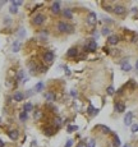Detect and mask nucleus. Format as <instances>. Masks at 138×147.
<instances>
[{
  "instance_id": "obj_1",
  "label": "nucleus",
  "mask_w": 138,
  "mask_h": 147,
  "mask_svg": "<svg viewBox=\"0 0 138 147\" xmlns=\"http://www.w3.org/2000/svg\"><path fill=\"white\" fill-rule=\"evenodd\" d=\"M58 28H59L60 32H72V30H73L72 26H69L67 23H63V22H60V23L58 24Z\"/></svg>"
},
{
  "instance_id": "obj_2",
  "label": "nucleus",
  "mask_w": 138,
  "mask_h": 147,
  "mask_svg": "<svg viewBox=\"0 0 138 147\" xmlns=\"http://www.w3.org/2000/svg\"><path fill=\"white\" fill-rule=\"evenodd\" d=\"M132 120H133V113L128 111V113L125 114V116H124V124H125V125H130Z\"/></svg>"
},
{
  "instance_id": "obj_3",
  "label": "nucleus",
  "mask_w": 138,
  "mask_h": 147,
  "mask_svg": "<svg viewBox=\"0 0 138 147\" xmlns=\"http://www.w3.org/2000/svg\"><path fill=\"white\" fill-rule=\"evenodd\" d=\"M114 13L118 15H123L125 13V8L123 5H116V7H114Z\"/></svg>"
},
{
  "instance_id": "obj_4",
  "label": "nucleus",
  "mask_w": 138,
  "mask_h": 147,
  "mask_svg": "<svg viewBox=\"0 0 138 147\" xmlns=\"http://www.w3.org/2000/svg\"><path fill=\"white\" fill-rule=\"evenodd\" d=\"M44 21H45V17H44L42 14H37V15L33 18V23L40 26V24H42V23H44Z\"/></svg>"
},
{
  "instance_id": "obj_5",
  "label": "nucleus",
  "mask_w": 138,
  "mask_h": 147,
  "mask_svg": "<svg viewBox=\"0 0 138 147\" xmlns=\"http://www.w3.org/2000/svg\"><path fill=\"white\" fill-rule=\"evenodd\" d=\"M51 12H53L54 14H58L60 12V3L59 1H54L53 5H51Z\"/></svg>"
},
{
  "instance_id": "obj_6",
  "label": "nucleus",
  "mask_w": 138,
  "mask_h": 147,
  "mask_svg": "<svg viewBox=\"0 0 138 147\" xmlns=\"http://www.w3.org/2000/svg\"><path fill=\"white\" fill-rule=\"evenodd\" d=\"M96 49H97L96 41H90V42L87 44V46H86V50H87V51H95Z\"/></svg>"
},
{
  "instance_id": "obj_7",
  "label": "nucleus",
  "mask_w": 138,
  "mask_h": 147,
  "mask_svg": "<svg viewBox=\"0 0 138 147\" xmlns=\"http://www.w3.org/2000/svg\"><path fill=\"white\" fill-rule=\"evenodd\" d=\"M124 110H125V105L123 102H116V104H115V111L124 113Z\"/></svg>"
},
{
  "instance_id": "obj_8",
  "label": "nucleus",
  "mask_w": 138,
  "mask_h": 147,
  "mask_svg": "<svg viewBox=\"0 0 138 147\" xmlns=\"http://www.w3.org/2000/svg\"><path fill=\"white\" fill-rule=\"evenodd\" d=\"M44 60L46 61V63H51V61L54 60V54L53 53H46L44 55Z\"/></svg>"
},
{
  "instance_id": "obj_9",
  "label": "nucleus",
  "mask_w": 138,
  "mask_h": 147,
  "mask_svg": "<svg viewBox=\"0 0 138 147\" xmlns=\"http://www.w3.org/2000/svg\"><path fill=\"white\" fill-rule=\"evenodd\" d=\"M109 44H110V45H116L118 42H119V37L116 36V35H113V36H110V37H109Z\"/></svg>"
},
{
  "instance_id": "obj_10",
  "label": "nucleus",
  "mask_w": 138,
  "mask_h": 147,
  "mask_svg": "<svg viewBox=\"0 0 138 147\" xmlns=\"http://www.w3.org/2000/svg\"><path fill=\"white\" fill-rule=\"evenodd\" d=\"M130 69H132V65H130L126 60H124L123 63H122V70H124V72H129Z\"/></svg>"
},
{
  "instance_id": "obj_11",
  "label": "nucleus",
  "mask_w": 138,
  "mask_h": 147,
  "mask_svg": "<svg viewBox=\"0 0 138 147\" xmlns=\"http://www.w3.org/2000/svg\"><path fill=\"white\" fill-rule=\"evenodd\" d=\"M19 49H21V42L19 41H15L13 44V46H12V51H13V53H18Z\"/></svg>"
},
{
  "instance_id": "obj_12",
  "label": "nucleus",
  "mask_w": 138,
  "mask_h": 147,
  "mask_svg": "<svg viewBox=\"0 0 138 147\" xmlns=\"http://www.w3.org/2000/svg\"><path fill=\"white\" fill-rule=\"evenodd\" d=\"M88 23L90 24H95L96 23V14L95 13H90V15H88Z\"/></svg>"
},
{
  "instance_id": "obj_13",
  "label": "nucleus",
  "mask_w": 138,
  "mask_h": 147,
  "mask_svg": "<svg viewBox=\"0 0 138 147\" xmlns=\"http://www.w3.org/2000/svg\"><path fill=\"white\" fill-rule=\"evenodd\" d=\"M8 136H9L10 139H17L18 138V132L17 131H10V132H8Z\"/></svg>"
},
{
  "instance_id": "obj_14",
  "label": "nucleus",
  "mask_w": 138,
  "mask_h": 147,
  "mask_svg": "<svg viewBox=\"0 0 138 147\" xmlns=\"http://www.w3.org/2000/svg\"><path fill=\"white\" fill-rule=\"evenodd\" d=\"M23 93H21V92H17V93H14V96H13V100L14 101H22L23 100Z\"/></svg>"
},
{
  "instance_id": "obj_15",
  "label": "nucleus",
  "mask_w": 138,
  "mask_h": 147,
  "mask_svg": "<svg viewBox=\"0 0 138 147\" xmlns=\"http://www.w3.org/2000/svg\"><path fill=\"white\" fill-rule=\"evenodd\" d=\"M32 109H33V105L31 102H27L24 105V113H30V111H32Z\"/></svg>"
},
{
  "instance_id": "obj_16",
  "label": "nucleus",
  "mask_w": 138,
  "mask_h": 147,
  "mask_svg": "<svg viewBox=\"0 0 138 147\" xmlns=\"http://www.w3.org/2000/svg\"><path fill=\"white\" fill-rule=\"evenodd\" d=\"M88 114H90V115H96V114H97V109H95L92 105H90V106H88Z\"/></svg>"
},
{
  "instance_id": "obj_17",
  "label": "nucleus",
  "mask_w": 138,
  "mask_h": 147,
  "mask_svg": "<svg viewBox=\"0 0 138 147\" xmlns=\"http://www.w3.org/2000/svg\"><path fill=\"white\" fill-rule=\"evenodd\" d=\"M68 56H70V58L77 56V50H76V49H69V50H68Z\"/></svg>"
},
{
  "instance_id": "obj_18",
  "label": "nucleus",
  "mask_w": 138,
  "mask_h": 147,
  "mask_svg": "<svg viewBox=\"0 0 138 147\" xmlns=\"http://www.w3.org/2000/svg\"><path fill=\"white\" fill-rule=\"evenodd\" d=\"M113 141H114L113 143H114V146H115V147H119V146H120V139H119V137H118L116 134L114 136V139H113Z\"/></svg>"
},
{
  "instance_id": "obj_19",
  "label": "nucleus",
  "mask_w": 138,
  "mask_h": 147,
  "mask_svg": "<svg viewBox=\"0 0 138 147\" xmlns=\"http://www.w3.org/2000/svg\"><path fill=\"white\" fill-rule=\"evenodd\" d=\"M42 88H44V84H42V82H38V83L36 84V87H34V90H36L37 92L42 91Z\"/></svg>"
},
{
  "instance_id": "obj_20",
  "label": "nucleus",
  "mask_w": 138,
  "mask_h": 147,
  "mask_svg": "<svg viewBox=\"0 0 138 147\" xmlns=\"http://www.w3.org/2000/svg\"><path fill=\"white\" fill-rule=\"evenodd\" d=\"M100 129H101V131H102L104 133H106V134L111 132V131H110V128H107L106 125H100Z\"/></svg>"
},
{
  "instance_id": "obj_21",
  "label": "nucleus",
  "mask_w": 138,
  "mask_h": 147,
  "mask_svg": "<svg viewBox=\"0 0 138 147\" xmlns=\"http://www.w3.org/2000/svg\"><path fill=\"white\" fill-rule=\"evenodd\" d=\"M64 17H67V18H72L73 14H72V12H70L69 9H65V10H64Z\"/></svg>"
},
{
  "instance_id": "obj_22",
  "label": "nucleus",
  "mask_w": 138,
  "mask_h": 147,
  "mask_svg": "<svg viewBox=\"0 0 138 147\" xmlns=\"http://www.w3.org/2000/svg\"><path fill=\"white\" fill-rule=\"evenodd\" d=\"M9 12H10L12 14H15L17 12H18V8H17V7H14V5H12V7L9 8Z\"/></svg>"
},
{
  "instance_id": "obj_23",
  "label": "nucleus",
  "mask_w": 138,
  "mask_h": 147,
  "mask_svg": "<svg viewBox=\"0 0 138 147\" xmlns=\"http://www.w3.org/2000/svg\"><path fill=\"white\" fill-rule=\"evenodd\" d=\"M77 129H78L77 125H69V127H68V132L72 133V132H74V131H77Z\"/></svg>"
},
{
  "instance_id": "obj_24",
  "label": "nucleus",
  "mask_w": 138,
  "mask_h": 147,
  "mask_svg": "<svg viewBox=\"0 0 138 147\" xmlns=\"http://www.w3.org/2000/svg\"><path fill=\"white\" fill-rule=\"evenodd\" d=\"M19 119H21L22 122H24V120L27 119V113H24V111H23V113H21V115H19Z\"/></svg>"
},
{
  "instance_id": "obj_25",
  "label": "nucleus",
  "mask_w": 138,
  "mask_h": 147,
  "mask_svg": "<svg viewBox=\"0 0 138 147\" xmlns=\"http://www.w3.org/2000/svg\"><path fill=\"white\" fill-rule=\"evenodd\" d=\"M101 33H102L104 36H107L109 33H110V30H109V28H106V27H105V28H102V31H101Z\"/></svg>"
},
{
  "instance_id": "obj_26",
  "label": "nucleus",
  "mask_w": 138,
  "mask_h": 147,
  "mask_svg": "<svg viewBox=\"0 0 138 147\" xmlns=\"http://www.w3.org/2000/svg\"><path fill=\"white\" fill-rule=\"evenodd\" d=\"M107 95H114V92H115V90H114V87L113 86H110V87H107Z\"/></svg>"
},
{
  "instance_id": "obj_27",
  "label": "nucleus",
  "mask_w": 138,
  "mask_h": 147,
  "mask_svg": "<svg viewBox=\"0 0 138 147\" xmlns=\"http://www.w3.org/2000/svg\"><path fill=\"white\" fill-rule=\"evenodd\" d=\"M46 100H47V101H53L54 100V95L53 93H47V95H46Z\"/></svg>"
},
{
  "instance_id": "obj_28",
  "label": "nucleus",
  "mask_w": 138,
  "mask_h": 147,
  "mask_svg": "<svg viewBox=\"0 0 138 147\" xmlns=\"http://www.w3.org/2000/svg\"><path fill=\"white\" fill-rule=\"evenodd\" d=\"M132 132L133 133L138 132V124H133V125H132Z\"/></svg>"
},
{
  "instance_id": "obj_29",
  "label": "nucleus",
  "mask_w": 138,
  "mask_h": 147,
  "mask_svg": "<svg viewBox=\"0 0 138 147\" xmlns=\"http://www.w3.org/2000/svg\"><path fill=\"white\" fill-rule=\"evenodd\" d=\"M22 4H23L22 1H17V0L12 1V5H14V7H19V5H22Z\"/></svg>"
},
{
  "instance_id": "obj_30",
  "label": "nucleus",
  "mask_w": 138,
  "mask_h": 147,
  "mask_svg": "<svg viewBox=\"0 0 138 147\" xmlns=\"http://www.w3.org/2000/svg\"><path fill=\"white\" fill-rule=\"evenodd\" d=\"M95 146H96V142H95L93 139H91L90 142H88V145H87V147H95Z\"/></svg>"
},
{
  "instance_id": "obj_31",
  "label": "nucleus",
  "mask_w": 138,
  "mask_h": 147,
  "mask_svg": "<svg viewBox=\"0 0 138 147\" xmlns=\"http://www.w3.org/2000/svg\"><path fill=\"white\" fill-rule=\"evenodd\" d=\"M72 146H73V141H72V139H69V141H67V143H65L64 147H72Z\"/></svg>"
},
{
  "instance_id": "obj_32",
  "label": "nucleus",
  "mask_w": 138,
  "mask_h": 147,
  "mask_svg": "<svg viewBox=\"0 0 138 147\" xmlns=\"http://www.w3.org/2000/svg\"><path fill=\"white\" fill-rule=\"evenodd\" d=\"M45 133H46V134H53V131H51L50 128H46V129H45Z\"/></svg>"
},
{
  "instance_id": "obj_33",
  "label": "nucleus",
  "mask_w": 138,
  "mask_h": 147,
  "mask_svg": "<svg viewBox=\"0 0 138 147\" xmlns=\"http://www.w3.org/2000/svg\"><path fill=\"white\" fill-rule=\"evenodd\" d=\"M40 116H41V113L38 111V113H36V114H34V119H38Z\"/></svg>"
},
{
  "instance_id": "obj_34",
  "label": "nucleus",
  "mask_w": 138,
  "mask_h": 147,
  "mask_svg": "<svg viewBox=\"0 0 138 147\" xmlns=\"http://www.w3.org/2000/svg\"><path fill=\"white\" fill-rule=\"evenodd\" d=\"M55 124H56V125H60V124H61V120L56 118V119H55Z\"/></svg>"
},
{
  "instance_id": "obj_35",
  "label": "nucleus",
  "mask_w": 138,
  "mask_h": 147,
  "mask_svg": "<svg viewBox=\"0 0 138 147\" xmlns=\"http://www.w3.org/2000/svg\"><path fill=\"white\" fill-rule=\"evenodd\" d=\"M77 147H87V145H84L83 142H80V143H79V145H78Z\"/></svg>"
},
{
  "instance_id": "obj_36",
  "label": "nucleus",
  "mask_w": 138,
  "mask_h": 147,
  "mask_svg": "<svg viewBox=\"0 0 138 147\" xmlns=\"http://www.w3.org/2000/svg\"><path fill=\"white\" fill-rule=\"evenodd\" d=\"M4 22H5V23H9V22H10V18H5Z\"/></svg>"
},
{
  "instance_id": "obj_37",
  "label": "nucleus",
  "mask_w": 138,
  "mask_h": 147,
  "mask_svg": "<svg viewBox=\"0 0 138 147\" xmlns=\"http://www.w3.org/2000/svg\"><path fill=\"white\" fill-rule=\"evenodd\" d=\"M0 147H4V142H3L1 139H0Z\"/></svg>"
},
{
  "instance_id": "obj_38",
  "label": "nucleus",
  "mask_w": 138,
  "mask_h": 147,
  "mask_svg": "<svg viewBox=\"0 0 138 147\" xmlns=\"http://www.w3.org/2000/svg\"><path fill=\"white\" fill-rule=\"evenodd\" d=\"M136 68H137V69H138V60H137V63H136Z\"/></svg>"
},
{
  "instance_id": "obj_39",
  "label": "nucleus",
  "mask_w": 138,
  "mask_h": 147,
  "mask_svg": "<svg viewBox=\"0 0 138 147\" xmlns=\"http://www.w3.org/2000/svg\"><path fill=\"white\" fill-rule=\"evenodd\" d=\"M123 147H130V146H129V145H124Z\"/></svg>"
},
{
  "instance_id": "obj_40",
  "label": "nucleus",
  "mask_w": 138,
  "mask_h": 147,
  "mask_svg": "<svg viewBox=\"0 0 138 147\" xmlns=\"http://www.w3.org/2000/svg\"><path fill=\"white\" fill-rule=\"evenodd\" d=\"M4 4V1H0V7H1V5Z\"/></svg>"
}]
</instances>
